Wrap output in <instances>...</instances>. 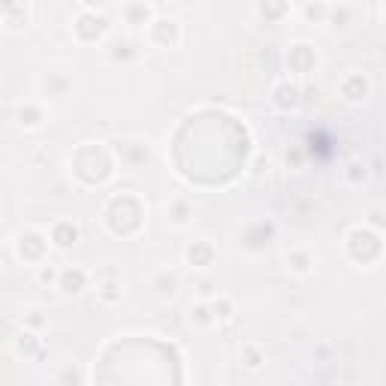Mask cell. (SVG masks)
Returning <instances> with one entry per match:
<instances>
[{
  "label": "cell",
  "mask_w": 386,
  "mask_h": 386,
  "mask_svg": "<svg viewBox=\"0 0 386 386\" xmlns=\"http://www.w3.org/2000/svg\"><path fill=\"white\" fill-rule=\"evenodd\" d=\"M287 269L293 275H299V278H305V275L314 272V254L308 251V247H296V251L287 254Z\"/></svg>",
  "instance_id": "cell-12"
},
{
  "label": "cell",
  "mask_w": 386,
  "mask_h": 386,
  "mask_svg": "<svg viewBox=\"0 0 386 386\" xmlns=\"http://www.w3.org/2000/svg\"><path fill=\"white\" fill-rule=\"evenodd\" d=\"M167 217H169L172 226H187L190 217H193V206L187 199H172L169 208H167Z\"/></svg>",
  "instance_id": "cell-14"
},
{
  "label": "cell",
  "mask_w": 386,
  "mask_h": 386,
  "mask_svg": "<svg viewBox=\"0 0 386 386\" xmlns=\"http://www.w3.org/2000/svg\"><path fill=\"white\" fill-rule=\"evenodd\" d=\"M347 176H350L353 181H360V176L365 178V176H369V172H365V163H360V160H353V163H350V167H347Z\"/></svg>",
  "instance_id": "cell-27"
},
{
  "label": "cell",
  "mask_w": 386,
  "mask_h": 386,
  "mask_svg": "<svg viewBox=\"0 0 386 386\" xmlns=\"http://www.w3.org/2000/svg\"><path fill=\"white\" fill-rule=\"evenodd\" d=\"M109 33V18L103 15V9L94 3H82L79 15L72 18V36L79 43H100Z\"/></svg>",
  "instance_id": "cell-1"
},
{
  "label": "cell",
  "mask_w": 386,
  "mask_h": 386,
  "mask_svg": "<svg viewBox=\"0 0 386 386\" xmlns=\"http://www.w3.org/2000/svg\"><path fill=\"white\" fill-rule=\"evenodd\" d=\"M215 256H217V251L208 238H196V242H190L185 247V263L190 269H206V265L215 263Z\"/></svg>",
  "instance_id": "cell-10"
},
{
  "label": "cell",
  "mask_w": 386,
  "mask_h": 386,
  "mask_svg": "<svg viewBox=\"0 0 386 386\" xmlns=\"http://www.w3.org/2000/svg\"><path fill=\"white\" fill-rule=\"evenodd\" d=\"M33 18V6L31 3H6L0 9V22H3V31H24Z\"/></svg>",
  "instance_id": "cell-8"
},
{
  "label": "cell",
  "mask_w": 386,
  "mask_h": 386,
  "mask_svg": "<svg viewBox=\"0 0 386 386\" xmlns=\"http://www.w3.org/2000/svg\"><path fill=\"white\" fill-rule=\"evenodd\" d=\"M58 278H61V269H54L52 263H43L40 265V281L43 284H54V287H58Z\"/></svg>",
  "instance_id": "cell-24"
},
{
  "label": "cell",
  "mask_w": 386,
  "mask_h": 386,
  "mask_svg": "<svg viewBox=\"0 0 386 386\" xmlns=\"http://www.w3.org/2000/svg\"><path fill=\"white\" fill-rule=\"evenodd\" d=\"M272 103L278 112H296V109L302 106V88L296 85V82H278V85L272 88Z\"/></svg>",
  "instance_id": "cell-7"
},
{
  "label": "cell",
  "mask_w": 386,
  "mask_h": 386,
  "mask_svg": "<svg viewBox=\"0 0 386 386\" xmlns=\"http://www.w3.org/2000/svg\"><path fill=\"white\" fill-rule=\"evenodd\" d=\"M15 347H18V353H24V356H31V353H43V341H40V335L31 332V329H22V332L15 335Z\"/></svg>",
  "instance_id": "cell-15"
},
{
  "label": "cell",
  "mask_w": 386,
  "mask_h": 386,
  "mask_svg": "<svg viewBox=\"0 0 386 386\" xmlns=\"http://www.w3.org/2000/svg\"><path fill=\"white\" fill-rule=\"evenodd\" d=\"M148 43L154 49H178L181 45V24L172 15H160L148 24Z\"/></svg>",
  "instance_id": "cell-3"
},
{
  "label": "cell",
  "mask_w": 386,
  "mask_h": 386,
  "mask_svg": "<svg viewBox=\"0 0 386 386\" xmlns=\"http://www.w3.org/2000/svg\"><path fill=\"white\" fill-rule=\"evenodd\" d=\"M299 160H302V154H299V151H293V154L287 151V167H290V163H293V167H299Z\"/></svg>",
  "instance_id": "cell-30"
},
{
  "label": "cell",
  "mask_w": 386,
  "mask_h": 386,
  "mask_svg": "<svg viewBox=\"0 0 386 386\" xmlns=\"http://www.w3.org/2000/svg\"><path fill=\"white\" fill-rule=\"evenodd\" d=\"M121 18H124V24H151L154 18V6L151 3H127V6H121Z\"/></svg>",
  "instance_id": "cell-13"
},
{
  "label": "cell",
  "mask_w": 386,
  "mask_h": 386,
  "mask_svg": "<svg viewBox=\"0 0 386 386\" xmlns=\"http://www.w3.org/2000/svg\"><path fill=\"white\" fill-rule=\"evenodd\" d=\"M242 356H245V365L251 371H256L263 365V353H260V347H254V344H245L242 347Z\"/></svg>",
  "instance_id": "cell-22"
},
{
  "label": "cell",
  "mask_w": 386,
  "mask_h": 386,
  "mask_svg": "<svg viewBox=\"0 0 386 386\" xmlns=\"http://www.w3.org/2000/svg\"><path fill=\"white\" fill-rule=\"evenodd\" d=\"M58 290H61L63 299H79L82 293L88 290V272L79 269V265H67V269H61Z\"/></svg>",
  "instance_id": "cell-6"
},
{
  "label": "cell",
  "mask_w": 386,
  "mask_h": 386,
  "mask_svg": "<svg viewBox=\"0 0 386 386\" xmlns=\"http://www.w3.org/2000/svg\"><path fill=\"white\" fill-rule=\"evenodd\" d=\"M290 13H293L290 3H256V15L265 18V22H281Z\"/></svg>",
  "instance_id": "cell-16"
},
{
  "label": "cell",
  "mask_w": 386,
  "mask_h": 386,
  "mask_svg": "<svg viewBox=\"0 0 386 386\" xmlns=\"http://www.w3.org/2000/svg\"><path fill=\"white\" fill-rule=\"evenodd\" d=\"M176 287H178V281L172 278V275H163V284L157 281V293H160L163 299H167V296H169V299L176 296Z\"/></svg>",
  "instance_id": "cell-26"
},
{
  "label": "cell",
  "mask_w": 386,
  "mask_h": 386,
  "mask_svg": "<svg viewBox=\"0 0 386 386\" xmlns=\"http://www.w3.org/2000/svg\"><path fill=\"white\" fill-rule=\"evenodd\" d=\"M353 13H356L353 6L338 3V6H332V13H329V22H326V24H332V27H347V24H350V18H353Z\"/></svg>",
  "instance_id": "cell-19"
},
{
  "label": "cell",
  "mask_w": 386,
  "mask_h": 386,
  "mask_svg": "<svg viewBox=\"0 0 386 386\" xmlns=\"http://www.w3.org/2000/svg\"><path fill=\"white\" fill-rule=\"evenodd\" d=\"M254 172H256V176L269 172V157H260V160H256V163H254Z\"/></svg>",
  "instance_id": "cell-29"
},
{
  "label": "cell",
  "mask_w": 386,
  "mask_h": 386,
  "mask_svg": "<svg viewBox=\"0 0 386 386\" xmlns=\"http://www.w3.org/2000/svg\"><path fill=\"white\" fill-rule=\"evenodd\" d=\"M49 247H52V238L49 233H40V229H22L15 238V251H18V260L27 263V265H36L40 269L43 263H49Z\"/></svg>",
  "instance_id": "cell-2"
},
{
  "label": "cell",
  "mask_w": 386,
  "mask_h": 386,
  "mask_svg": "<svg viewBox=\"0 0 386 386\" xmlns=\"http://www.w3.org/2000/svg\"><path fill=\"white\" fill-rule=\"evenodd\" d=\"M211 311H215V320H226V317H233V302L217 296V299H211Z\"/></svg>",
  "instance_id": "cell-23"
},
{
  "label": "cell",
  "mask_w": 386,
  "mask_h": 386,
  "mask_svg": "<svg viewBox=\"0 0 386 386\" xmlns=\"http://www.w3.org/2000/svg\"><path fill=\"white\" fill-rule=\"evenodd\" d=\"M215 293H217V290H215V284H211V281H202V284H199V296H202V299H211Z\"/></svg>",
  "instance_id": "cell-28"
},
{
  "label": "cell",
  "mask_w": 386,
  "mask_h": 386,
  "mask_svg": "<svg viewBox=\"0 0 386 386\" xmlns=\"http://www.w3.org/2000/svg\"><path fill=\"white\" fill-rule=\"evenodd\" d=\"M136 54H139V49H136L130 40H118L112 45V52H109V58L112 61H130V58H136Z\"/></svg>",
  "instance_id": "cell-20"
},
{
  "label": "cell",
  "mask_w": 386,
  "mask_h": 386,
  "mask_svg": "<svg viewBox=\"0 0 386 386\" xmlns=\"http://www.w3.org/2000/svg\"><path fill=\"white\" fill-rule=\"evenodd\" d=\"M190 323H196V326H211V323H217V320H215V311H211V302H199V305L190 308Z\"/></svg>",
  "instance_id": "cell-18"
},
{
  "label": "cell",
  "mask_w": 386,
  "mask_h": 386,
  "mask_svg": "<svg viewBox=\"0 0 386 386\" xmlns=\"http://www.w3.org/2000/svg\"><path fill=\"white\" fill-rule=\"evenodd\" d=\"M317 63H320V54L311 43H293L287 49V70L293 76H299V79L311 76L317 70Z\"/></svg>",
  "instance_id": "cell-4"
},
{
  "label": "cell",
  "mask_w": 386,
  "mask_h": 386,
  "mask_svg": "<svg viewBox=\"0 0 386 386\" xmlns=\"http://www.w3.org/2000/svg\"><path fill=\"white\" fill-rule=\"evenodd\" d=\"M338 94H341L347 103H362L365 97L371 94V82H369V76L365 72H347V76L338 82Z\"/></svg>",
  "instance_id": "cell-5"
},
{
  "label": "cell",
  "mask_w": 386,
  "mask_h": 386,
  "mask_svg": "<svg viewBox=\"0 0 386 386\" xmlns=\"http://www.w3.org/2000/svg\"><path fill=\"white\" fill-rule=\"evenodd\" d=\"M329 13H332V3H305L302 6V15H305L311 24H326Z\"/></svg>",
  "instance_id": "cell-17"
},
{
  "label": "cell",
  "mask_w": 386,
  "mask_h": 386,
  "mask_svg": "<svg viewBox=\"0 0 386 386\" xmlns=\"http://www.w3.org/2000/svg\"><path fill=\"white\" fill-rule=\"evenodd\" d=\"M49 238H52V247L70 251V247L82 238V229H79V224H72V220H54L52 229H49Z\"/></svg>",
  "instance_id": "cell-9"
},
{
  "label": "cell",
  "mask_w": 386,
  "mask_h": 386,
  "mask_svg": "<svg viewBox=\"0 0 386 386\" xmlns=\"http://www.w3.org/2000/svg\"><path fill=\"white\" fill-rule=\"evenodd\" d=\"M100 302H106V305L121 302V284H118V281H106L103 287H100Z\"/></svg>",
  "instance_id": "cell-21"
},
{
  "label": "cell",
  "mask_w": 386,
  "mask_h": 386,
  "mask_svg": "<svg viewBox=\"0 0 386 386\" xmlns=\"http://www.w3.org/2000/svg\"><path fill=\"white\" fill-rule=\"evenodd\" d=\"M15 124L22 127V130H40V127L45 124V109L40 103H18Z\"/></svg>",
  "instance_id": "cell-11"
},
{
  "label": "cell",
  "mask_w": 386,
  "mask_h": 386,
  "mask_svg": "<svg viewBox=\"0 0 386 386\" xmlns=\"http://www.w3.org/2000/svg\"><path fill=\"white\" fill-rule=\"evenodd\" d=\"M365 226H371V229H386V211H383V208H369V220H365Z\"/></svg>",
  "instance_id": "cell-25"
},
{
  "label": "cell",
  "mask_w": 386,
  "mask_h": 386,
  "mask_svg": "<svg viewBox=\"0 0 386 386\" xmlns=\"http://www.w3.org/2000/svg\"><path fill=\"white\" fill-rule=\"evenodd\" d=\"M383 24H386V6H383Z\"/></svg>",
  "instance_id": "cell-31"
}]
</instances>
